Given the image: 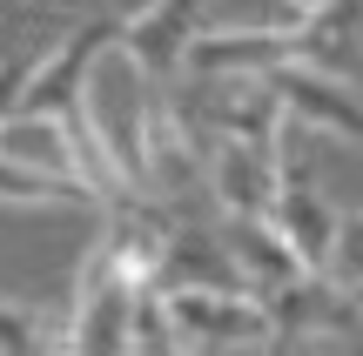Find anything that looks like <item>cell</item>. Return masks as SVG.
Wrapping results in <instances>:
<instances>
[{"label": "cell", "instance_id": "8", "mask_svg": "<svg viewBox=\"0 0 363 356\" xmlns=\"http://www.w3.org/2000/svg\"><path fill=\"white\" fill-rule=\"evenodd\" d=\"M222 242H229L235 276H242L256 296H269V289H283L289 276H303V255L289 249V236L276 229V215H222Z\"/></svg>", "mask_w": 363, "mask_h": 356}, {"label": "cell", "instance_id": "12", "mask_svg": "<svg viewBox=\"0 0 363 356\" xmlns=\"http://www.w3.org/2000/svg\"><path fill=\"white\" fill-rule=\"evenodd\" d=\"M316 7H323V0H283V13H289V21H310Z\"/></svg>", "mask_w": 363, "mask_h": 356}, {"label": "cell", "instance_id": "3", "mask_svg": "<svg viewBox=\"0 0 363 356\" xmlns=\"http://www.w3.org/2000/svg\"><path fill=\"white\" fill-rule=\"evenodd\" d=\"M296 61V21L283 27H195L182 81H256L269 67Z\"/></svg>", "mask_w": 363, "mask_h": 356}, {"label": "cell", "instance_id": "6", "mask_svg": "<svg viewBox=\"0 0 363 356\" xmlns=\"http://www.w3.org/2000/svg\"><path fill=\"white\" fill-rule=\"evenodd\" d=\"M202 182L222 202V215H269L276 182H283V148L242 142V134H216L202 148Z\"/></svg>", "mask_w": 363, "mask_h": 356}, {"label": "cell", "instance_id": "11", "mask_svg": "<svg viewBox=\"0 0 363 356\" xmlns=\"http://www.w3.org/2000/svg\"><path fill=\"white\" fill-rule=\"evenodd\" d=\"M330 269H337L350 289H363V209L343 215V236H337V255H330Z\"/></svg>", "mask_w": 363, "mask_h": 356}, {"label": "cell", "instance_id": "1", "mask_svg": "<svg viewBox=\"0 0 363 356\" xmlns=\"http://www.w3.org/2000/svg\"><path fill=\"white\" fill-rule=\"evenodd\" d=\"M262 303H269L276 343H343V336H363V289H350L337 269H303L283 289H269Z\"/></svg>", "mask_w": 363, "mask_h": 356}, {"label": "cell", "instance_id": "10", "mask_svg": "<svg viewBox=\"0 0 363 356\" xmlns=\"http://www.w3.org/2000/svg\"><path fill=\"white\" fill-rule=\"evenodd\" d=\"M48 343H61V323H48L40 309L0 296V356H27V350H48Z\"/></svg>", "mask_w": 363, "mask_h": 356}, {"label": "cell", "instance_id": "7", "mask_svg": "<svg viewBox=\"0 0 363 356\" xmlns=\"http://www.w3.org/2000/svg\"><path fill=\"white\" fill-rule=\"evenodd\" d=\"M276 229L289 236V249L303 255V269H330L343 236V209L316 188V175L296 161V148H283V182H276Z\"/></svg>", "mask_w": 363, "mask_h": 356}, {"label": "cell", "instance_id": "9", "mask_svg": "<svg viewBox=\"0 0 363 356\" xmlns=\"http://www.w3.org/2000/svg\"><path fill=\"white\" fill-rule=\"evenodd\" d=\"M249 289L229 263V242L208 229H169V255H162V282L155 289Z\"/></svg>", "mask_w": 363, "mask_h": 356}, {"label": "cell", "instance_id": "2", "mask_svg": "<svg viewBox=\"0 0 363 356\" xmlns=\"http://www.w3.org/2000/svg\"><path fill=\"white\" fill-rule=\"evenodd\" d=\"M182 350H235V343H276L269 303L256 289H162Z\"/></svg>", "mask_w": 363, "mask_h": 356}, {"label": "cell", "instance_id": "5", "mask_svg": "<svg viewBox=\"0 0 363 356\" xmlns=\"http://www.w3.org/2000/svg\"><path fill=\"white\" fill-rule=\"evenodd\" d=\"M202 7H208V0H148L142 13L121 21V40H115V47L148 74V88L175 94L182 61H189V40H195V27H202Z\"/></svg>", "mask_w": 363, "mask_h": 356}, {"label": "cell", "instance_id": "4", "mask_svg": "<svg viewBox=\"0 0 363 356\" xmlns=\"http://www.w3.org/2000/svg\"><path fill=\"white\" fill-rule=\"evenodd\" d=\"M262 81L283 94L296 128H316V134H337V142L363 148V81H343V74H330L316 61H283Z\"/></svg>", "mask_w": 363, "mask_h": 356}]
</instances>
